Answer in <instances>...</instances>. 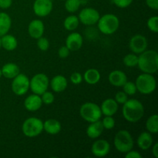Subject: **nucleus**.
Returning a JSON list of instances; mask_svg holds the SVG:
<instances>
[{
    "instance_id": "c756f323",
    "label": "nucleus",
    "mask_w": 158,
    "mask_h": 158,
    "mask_svg": "<svg viewBox=\"0 0 158 158\" xmlns=\"http://www.w3.org/2000/svg\"><path fill=\"white\" fill-rule=\"evenodd\" d=\"M65 9L68 12L73 13L76 12L81 6L80 0H65Z\"/></svg>"
},
{
    "instance_id": "c9c22d12",
    "label": "nucleus",
    "mask_w": 158,
    "mask_h": 158,
    "mask_svg": "<svg viewBox=\"0 0 158 158\" xmlns=\"http://www.w3.org/2000/svg\"><path fill=\"white\" fill-rule=\"evenodd\" d=\"M114 100H116V102H117L118 104L123 105V103L128 100V95L126 93L123 92V91H118V92L116 94Z\"/></svg>"
},
{
    "instance_id": "58836bf2",
    "label": "nucleus",
    "mask_w": 158,
    "mask_h": 158,
    "mask_svg": "<svg viewBox=\"0 0 158 158\" xmlns=\"http://www.w3.org/2000/svg\"><path fill=\"white\" fill-rule=\"evenodd\" d=\"M69 52H70V50L67 48L66 46H63L58 49V56L62 59L66 58V57L69 56Z\"/></svg>"
},
{
    "instance_id": "72a5a7b5",
    "label": "nucleus",
    "mask_w": 158,
    "mask_h": 158,
    "mask_svg": "<svg viewBox=\"0 0 158 158\" xmlns=\"http://www.w3.org/2000/svg\"><path fill=\"white\" fill-rule=\"evenodd\" d=\"M40 97H41V100L43 103L46 105H50L52 104L54 102V100H55V97H54L53 94L52 92H49V91H45L43 94H42L40 95Z\"/></svg>"
},
{
    "instance_id": "20e7f679",
    "label": "nucleus",
    "mask_w": 158,
    "mask_h": 158,
    "mask_svg": "<svg viewBox=\"0 0 158 158\" xmlns=\"http://www.w3.org/2000/svg\"><path fill=\"white\" fill-rule=\"evenodd\" d=\"M114 144L117 151L122 154H126L133 149L134 141L129 131L121 130L115 134Z\"/></svg>"
},
{
    "instance_id": "4468645a",
    "label": "nucleus",
    "mask_w": 158,
    "mask_h": 158,
    "mask_svg": "<svg viewBox=\"0 0 158 158\" xmlns=\"http://www.w3.org/2000/svg\"><path fill=\"white\" fill-rule=\"evenodd\" d=\"M45 26L43 22L40 19H33L29 23L28 26V32L32 38L37 39L43 36L44 34Z\"/></svg>"
},
{
    "instance_id": "bb28decb",
    "label": "nucleus",
    "mask_w": 158,
    "mask_h": 158,
    "mask_svg": "<svg viewBox=\"0 0 158 158\" xmlns=\"http://www.w3.org/2000/svg\"><path fill=\"white\" fill-rule=\"evenodd\" d=\"M80 24L78 16L75 15H70L65 19L63 22V26L68 31H74L77 29Z\"/></svg>"
},
{
    "instance_id": "6e6552de",
    "label": "nucleus",
    "mask_w": 158,
    "mask_h": 158,
    "mask_svg": "<svg viewBox=\"0 0 158 158\" xmlns=\"http://www.w3.org/2000/svg\"><path fill=\"white\" fill-rule=\"evenodd\" d=\"M49 86V80L44 73H37L29 80V89L32 94L41 95L48 89Z\"/></svg>"
},
{
    "instance_id": "412c9836",
    "label": "nucleus",
    "mask_w": 158,
    "mask_h": 158,
    "mask_svg": "<svg viewBox=\"0 0 158 158\" xmlns=\"http://www.w3.org/2000/svg\"><path fill=\"white\" fill-rule=\"evenodd\" d=\"M137 146L143 151H147L152 147L154 143V138L152 134L148 131H144L140 134L137 140Z\"/></svg>"
},
{
    "instance_id": "9b49d317",
    "label": "nucleus",
    "mask_w": 158,
    "mask_h": 158,
    "mask_svg": "<svg viewBox=\"0 0 158 158\" xmlns=\"http://www.w3.org/2000/svg\"><path fill=\"white\" fill-rule=\"evenodd\" d=\"M53 9L52 0H35L32 6L33 12L37 16L46 17L49 15Z\"/></svg>"
},
{
    "instance_id": "0eeeda50",
    "label": "nucleus",
    "mask_w": 158,
    "mask_h": 158,
    "mask_svg": "<svg viewBox=\"0 0 158 158\" xmlns=\"http://www.w3.org/2000/svg\"><path fill=\"white\" fill-rule=\"evenodd\" d=\"M80 114L82 118L88 123L100 120L103 115L100 106L93 102H86L83 103L80 106Z\"/></svg>"
},
{
    "instance_id": "7ed1b4c3",
    "label": "nucleus",
    "mask_w": 158,
    "mask_h": 158,
    "mask_svg": "<svg viewBox=\"0 0 158 158\" xmlns=\"http://www.w3.org/2000/svg\"><path fill=\"white\" fill-rule=\"evenodd\" d=\"M97 24L100 32L104 35H112L119 29L120 19L114 14L108 13L100 16Z\"/></svg>"
},
{
    "instance_id": "f3484780",
    "label": "nucleus",
    "mask_w": 158,
    "mask_h": 158,
    "mask_svg": "<svg viewBox=\"0 0 158 158\" xmlns=\"http://www.w3.org/2000/svg\"><path fill=\"white\" fill-rule=\"evenodd\" d=\"M108 80L112 86L116 87H122L123 84L127 81V77L124 72L116 69L110 73Z\"/></svg>"
},
{
    "instance_id": "ea45409f",
    "label": "nucleus",
    "mask_w": 158,
    "mask_h": 158,
    "mask_svg": "<svg viewBox=\"0 0 158 158\" xmlns=\"http://www.w3.org/2000/svg\"><path fill=\"white\" fill-rule=\"evenodd\" d=\"M125 157L126 158H142L143 156L137 151H133L131 150L130 151H128L127 153L125 154Z\"/></svg>"
},
{
    "instance_id": "dca6fc26",
    "label": "nucleus",
    "mask_w": 158,
    "mask_h": 158,
    "mask_svg": "<svg viewBox=\"0 0 158 158\" xmlns=\"http://www.w3.org/2000/svg\"><path fill=\"white\" fill-rule=\"evenodd\" d=\"M43 105L41 97L40 95L32 94L28 96L24 100V106L28 111L35 112L39 110Z\"/></svg>"
},
{
    "instance_id": "4be33fe9",
    "label": "nucleus",
    "mask_w": 158,
    "mask_h": 158,
    "mask_svg": "<svg viewBox=\"0 0 158 158\" xmlns=\"http://www.w3.org/2000/svg\"><path fill=\"white\" fill-rule=\"evenodd\" d=\"M61 123L56 119H49L43 122V131L50 135H56L61 131Z\"/></svg>"
},
{
    "instance_id": "4c0bfd02",
    "label": "nucleus",
    "mask_w": 158,
    "mask_h": 158,
    "mask_svg": "<svg viewBox=\"0 0 158 158\" xmlns=\"http://www.w3.org/2000/svg\"><path fill=\"white\" fill-rule=\"evenodd\" d=\"M114 5L120 9H125L132 4L134 0H113Z\"/></svg>"
},
{
    "instance_id": "9d476101",
    "label": "nucleus",
    "mask_w": 158,
    "mask_h": 158,
    "mask_svg": "<svg viewBox=\"0 0 158 158\" xmlns=\"http://www.w3.org/2000/svg\"><path fill=\"white\" fill-rule=\"evenodd\" d=\"M100 15L98 11L94 8L86 7L82 9L78 15L80 23L85 26H94L97 24Z\"/></svg>"
},
{
    "instance_id": "473e14b6",
    "label": "nucleus",
    "mask_w": 158,
    "mask_h": 158,
    "mask_svg": "<svg viewBox=\"0 0 158 158\" xmlns=\"http://www.w3.org/2000/svg\"><path fill=\"white\" fill-rule=\"evenodd\" d=\"M101 122L103 128L106 130H112L115 126V120L113 116H104Z\"/></svg>"
},
{
    "instance_id": "c85d7f7f",
    "label": "nucleus",
    "mask_w": 158,
    "mask_h": 158,
    "mask_svg": "<svg viewBox=\"0 0 158 158\" xmlns=\"http://www.w3.org/2000/svg\"><path fill=\"white\" fill-rule=\"evenodd\" d=\"M123 64L127 66V67H136L137 66V63H138V56L137 54L134 53H129L127 54L123 59Z\"/></svg>"
},
{
    "instance_id": "a18cd8bd",
    "label": "nucleus",
    "mask_w": 158,
    "mask_h": 158,
    "mask_svg": "<svg viewBox=\"0 0 158 158\" xmlns=\"http://www.w3.org/2000/svg\"><path fill=\"white\" fill-rule=\"evenodd\" d=\"M2 77V70L1 69H0V79H1Z\"/></svg>"
},
{
    "instance_id": "a878e982",
    "label": "nucleus",
    "mask_w": 158,
    "mask_h": 158,
    "mask_svg": "<svg viewBox=\"0 0 158 158\" xmlns=\"http://www.w3.org/2000/svg\"><path fill=\"white\" fill-rule=\"evenodd\" d=\"M100 78H101L100 73L97 69H94V68L88 69L87 70L85 71L84 75L83 77L85 82L90 85L97 84L100 80Z\"/></svg>"
},
{
    "instance_id": "de8ad7c7",
    "label": "nucleus",
    "mask_w": 158,
    "mask_h": 158,
    "mask_svg": "<svg viewBox=\"0 0 158 158\" xmlns=\"http://www.w3.org/2000/svg\"><path fill=\"white\" fill-rule=\"evenodd\" d=\"M0 93H1V89H0Z\"/></svg>"
},
{
    "instance_id": "2f4dec72",
    "label": "nucleus",
    "mask_w": 158,
    "mask_h": 158,
    "mask_svg": "<svg viewBox=\"0 0 158 158\" xmlns=\"http://www.w3.org/2000/svg\"><path fill=\"white\" fill-rule=\"evenodd\" d=\"M147 26L150 31L154 32V33H157L158 32V17L157 15L150 17L147 22Z\"/></svg>"
},
{
    "instance_id": "393cba45",
    "label": "nucleus",
    "mask_w": 158,
    "mask_h": 158,
    "mask_svg": "<svg viewBox=\"0 0 158 158\" xmlns=\"http://www.w3.org/2000/svg\"><path fill=\"white\" fill-rule=\"evenodd\" d=\"M12 26V19L9 14L0 12V37L6 35L10 30Z\"/></svg>"
},
{
    "instance_id": "f704fd0d",
    "label": "nucleus",
    "mask_w": 158,
    "mask_h": 158,
    "mask_svg": "<svg viewBox=\"0 0 158 158\" xmlns=\"http://www.w3.org/2000/svg\"><path fill=\"white\" fill-rule=\"evenodd\" d=\"M37 47L41 51H46L49 48V42L46 37L41 36L37 39Z\"/></svg>"
},
{
    "instance_id": "f03ea898",
    "label": "nucleus",
    "mask_w": 158,
    "mask_h": 158,
    "mask_svg": "<svg viewBox=\"0 0 158 158\" xmlns=\"http://www.w3.org/2000/svg\"><path fill=\"white\" fill-rule=\"evenodd\" d=\"M137 66L142 73L154 74L158 70V54L154 49H146L139 54Z\"/></svg>"
},
{
    "instance_id": "cd10ccee",
    "label": "nucleus",
    "mask_w": 158,
    "mask_h": 158,
    "mask_svg": "<svg viewBox=\"0 0 158 158\" xmlns=\"http://www.w3.org/2000/svg\"><path fill=\"white\" fill-rule=\"evenodd\" d=\"M146 129L151 134H157L158 132V116L153 114L150 116L146 121Z\"/></svg>"
},
{
    "instance_id": "423d86ee",
    "label": "nucleus",
    "mask_w": 158,
    "mask_h": 158,
    "mask_svg": "<svg viewBox=\"0 0 158 158\" xmlns=\"http://www.w3.org/2000/svg\"><path fill=\"white\" fill-rule=\"evenodd\" d=\"M22 131L27 137H38L43 131V122L38 117H29L23 122Z\"/></svg>"
},
{
    "instance_id": "6ab92c4d",
    "label": "nucleus",
    "mask_w": 158,
    "mask_h": 158,
    "mask_svg": "<svg viewBox=\"0 0 158 158\" xmlns=\"http://www.w3.org/2000/svg\"><path fill=\"white\" fill-rule=\"evenodd\" d=\"M51 89L55 93H61L66 90L68 86V81L63 75H56L49 82Z\"/></svg>"
},
{
    "instance_id": "a211bd4d",
    "label": "nucleus",
    "mask_w": 158,
    "mask_h": 158,
    "mask_svg": "<svg viewBox=\"0 0 158 158\" xmlns=\"http://www.w3.org/2000/svg\"><path fill=\"white\" fill-rule=\"evenodd\" d=\"M100 107L103 115L114 116L118 110L119 104L114 99L108 98L103 101Z\"/></svg>"
},
{
    "instance_id": "7c9ffc66",
    "label": "nucleus",
    "mask_w": 158,
    "mask_h": 158,
    "mask_svg": "<svg viewBox=\"0 0 158 158\" xmlns=\"http://www.w3.org/2000/svg\"><path fill=\"white\" fill-rule=\"evenodd\" d=\"M122 87H123V92L126 93L128 96H133L137 92V86L134 82L127 81Z\"/></svg>"
},
{
    "instance_id": "79ce46f5",
    "label": "nucleus",
    "mask_w": 158,
    "mask_h": 158,
    "mask_svg": "<svg viewBox=\"0 0 158 158\" xmlns=\"http://www.w3.org/2000/svg\"><path fill=\"white\" fill-rule=\"evenodd\" d=\"M12 4V0H0V9H9Z\"/></svg>"
},
{
    "instance_id": "aec40b11",
    "label": "nucleus",
    "mask_w": 158,
    "mask_h": 158,
    "mask_svg": "<svg viewBox=\"0 0 158 158\" xmlns=\"http://www.w3.org/2000/svg\"><path fill=\"white\" fill-rule=\"evenodd\" d=\"M103 131H104V128L102 124L101 120H99L89 123V125L86 128V135L91 139H97L101 136Z\"/></svg>"
},
{
    "instance_id": "b1692460",
    "label": "nucleus",
    "mask_w": 158,
    "mask_h": 158,
    "mask_svg": "<svg viewBox=\"0 0 158 158\" xmlns=\"http://www.w3.org/2000/svg\"><path fill=\"white\" fill-rule=\"evenodd\" d=\"M2 47L7 51L15 50L18 46L17 39L11 34H6L1 36Z\"/></svg>"
},
{
    "instance_id": "37998d69",
    "label": "nucleus",
    "mask_w": 158,
    "mask_h": 158,
    "mask_svg": "<svg viewBox=\"0 0 158 158\" xmlns=\"http://www.w3.org/2000/svg\"><path fill=\"white\" fill-rule=\"evenodd\" d=\"M152 146V154L155 158H158V143H153Z\"/></svg>"
},
{
    "instance_id": "39448f33",
    "label": "nucleus",
    "mask_w": 158,
    "mask_h": 158,
    "mask_svg": "<svg viewBox=\"0 0 158 158\" xmlns=\"http://www.w3.org/2000/svg\"><path fill=\"white\" fill-rule=\"evenodd\" d=\"M135 84L138 92L144 95H149L156 89L157 81L153 74L143 73L136 79Z\"/></svg>"
},
{
    "instance_id": "ddd939ff",
    "label": "nucleus",
    "mask_w": 158,
    "mask_h": 158,
    "mask_svg": "<svg viewBox=\"0 0 158 158\" xmlns=\"http://www.w3.org/2000/svg\"><path fill=\"white\" fill-rule=\"evenodd\" d=\"M110 151V144L106 140L100 139L94 142L91 147V152L95 157H104Z\"/></svg>"
},
{
    "instance_id": "5701e85b",
    "label": "nucleus",
    "mask_w": 158,
    "mask_h": 158,
    "mask_svg": "<svg viewBox=\"0 0 158 158\" xmlns=\"http://www.w3.org/2000/svg\"><path fill=\"white\" fill-rule=\"evenodd\" d=\"M2 74L6 79H13L20 73V69L17 64L14 63H6L2 67Z\"/></svg>"
},
{
    "instance_id": "f257e3e1",
    "label": "nucleus",
    "mask_w": 158,
    "mask_h": 158,
    "mask_svg": "<svg viewBox=\"0 0 158 158\" xmlns=\"http://www.w3.org/2000/svg\"><path fill=\"white\" fill-rule=\"evenodd\" d=\"M122 113L127 121L129 123H137L144 115V106L137 99H128L123 104Z\"/></svg>"
},
{
    "instance_id": "f8f14e48",
    "label": "nucleus",
    "mask_w": 158,
    "mask_h": 158,
    "mask_svg": "<svg viewBox=\"0 0 158 158\" xmlns=\"http://www.w3.org/2000/svg\"><path fill=\"white\" fill-rule=\"evenodd\" d=\"M148 42L146 37L140 34H137L131 37L129 42V47L131 52L140 54L148 49Z\"/></svg>"
},
{
    "instance_id": "c03bdc74",
    "label": "nucleus",
    "mask_w": 158,
    "mask_h": 158,
    "mask_svg": "<svg viewBox=\"0 0 158 158\" xmlns=\"http://www.w3.org/2000/svg\"><path fill=\"white\" fill-rule=\"evenodd\" d=\"M80 2H81L82 4H84V3H86L87 0H80Z\"/></svg>"
},
{
    "instance_id": "a19ab883",
    "label": "nucleus",
    "mask_w": 158,
    "mask_h": 158,
    "mask_svg": "<svg viewBox=\"0 0 158 158\" xmlns=\"http://www.w3.org/2000/svg\"><path fill=\"white\" fill-rule=\"evenodd\" d=\"M146 4L150 9L153 10H157L158 9V0H145Z\"/></svg>"
},
{
    "instance_id": "2eb2a0df",
    "label": "nucleus",
    "mask_w": 158,
    "mask_h": 158,
    "mask_svg": "<svg viewBox=\"0 0 158 158\" xmlns=\"http://www.w3.org/2000/svg\"><path fill=\"white\" fill-rule=\"evenodd\" d=\"M83 38L79 32H72L66 40V46L70 51H77L83 46Z\"/></svg>"
},
{
    "instance_id": "49530a36",
    "label": "nucleus",
    "mask_w": 158,
    "mask_h": 158,
    "mask_svg": "<svg viewBox=\"0 0 158 158\" xmlns=\"http://www.w3.org/2000/svg\"><path fill=\"white\" fill-rule=\"evenodd\" d=\"M2 48V43H1V37H0V49Z\"/></svg>"
},
{
    "instance_id": "e433bc0d",
    "label": "nucleus",
    "mask_w": 158,
    "mask_h": 158,
    "mask_svg": "<svg viewBox=\"0 0 158 158\" xmlns=\"http://www.w3.org/2000/svg\"><path fill=\"white\" fill-rule=\"evenodd\" d=\"M83 76L80 73L74 72L70 76V81L73 84L79 85L83 82Z\"/></svg>"
},
{
    "instance_id": "1a4fd4ad",
    "label": "nucleus",
    "mask_w": 158,
    "mask_h": 158,
    "mask_svg": "<svg viewBox=\"0 0 158 158\" xmlns=\"http://www.w3.org/2000/svg\"><path fill=\"white\" fill-rule=\"evenodd\" d=\"M11 88L15 95H25L29 89V79L25 74L19 73L12 79Z\"/></svg>"
}]
</instances>
